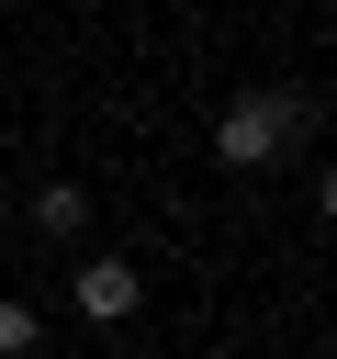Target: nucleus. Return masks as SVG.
<instances>
[{"mask_svg": "<svg viewBox=\"0 0 337 359\" xmlns=\"http://www.w3.org/2000/svg\"><path fill=\"white\" fill-rule=\"evenodd\" d=\"M34 236H90V180H34Z\"/></svg>", "mask_w": 337, "mask_h": 359, "instance_id": "nucleus-3", "label": "nucleus"}, {"mask_svg": "<svg viewBox=\"0 0 337 359\" xmlns=\"http://www.w3.org/2000/svg\"><path fill=\"white\" fill-rule=\"evenodd\" d=\"M34 348H45V314L22 292H0V359H34Z\"/></svg>", "mask_w": 337, "mask_h": 359, "instance_id": "nucleus-4", "label": "nucleus"}, {"mask_svg": "<svg viewBox=\"0 0 337 359\" xmlns=\"http://www.w3.org/2000/svg\"><path fill=\"white\" fill-rule=\"evenodd\" d=\"M67 303H79V325H124V314L146 303V269H135V258H79V269H67Z\"/></svg>", "mask_w": 337, "mask_h": 359, "instance_id": "nucleus-2", "label": "nucleus"}, {"mask_svg": "<svg viewBox=\"0 0 337 359\" xmlns=\"http://www.w3.org/2000/svg\"><path fill=\"white\" fill-rule=\"evenodd\" d=\"M292 123H303V101H281V90H236V101L213 112V157L247 180V168H270V157L292 146Z\"/></svg>", "mask_w": 337, "mask_h": 359, "instance_id": "nucleus-1", "label": "nucleus"}]
</instances>
